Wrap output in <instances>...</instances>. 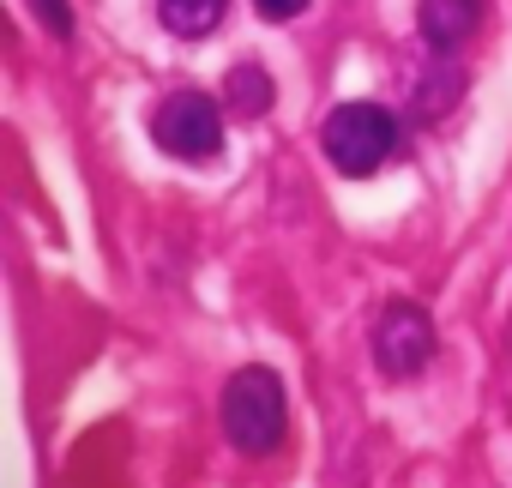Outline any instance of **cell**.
Returning a JSON list of instances; mask_svg holds the SVG:
<instances>
[{
	"label": "cell",
	"mask_w": 512,
	"mask_h": 488,
	"mask_svg": "<svg viewBox=\"0 0 512 488\" xmlns=\"http://www.w3.org/2000/svg\"><path fill=\"white\" fill-rule=\"evenodd\" d=\"M284 416H290L284 410V380L272 368L229 374V386H223V434H229L235 452H247V458L278 452L284 446Z\"/></svg>",
	"instance_id": "cell-2"
},
{
	"label": "cell",
	"mask_w": 512,
	"mask_h": 488,
	"mask_svg": "<svg viewBox=\"0 0 512 488\" xmlns=\"http://www.w3.org/2000/svg\"><path fill=\"white\" fill-rule=\"evenodd\" d=\"M482 25V0H422L416 7V31L434 55H452L464 49V37Z\"/></svg>",
	"instance_id": "cell-5"
},
{
	"label": "cell",
	"mask_w": 512,
	"mask_h": 488,
	"mask_svg": "<svg viewBox=\"0 0 512 488\" xmlns=\"http://www.w3.org/2000/svg\"><path fill=\"white\" fill-rule=\"evenodd\" d=\"M253 7H260V19H272V25H290V19L308 13V0H253Z\"/></svg>",
	"instance_id": "cell-10"
},
{
	"label": "cell",
	"mask_w": 512,
	"mask_h": 488,
	"mask_svg": "<svg viewBox=\"0 0 512 488\" xmlns=\"http://www.w3.org/2000/svg\"><path fill=\"white\" fill-rule=\"evenodd\" d=\"M506 362H512V326H506Z\"/></svg>",
	"instance_id": "cell-11"
},
{
	"label": "cell",
	"mask_w": 512,
	"mask_h": 488,
	"mask_svg": "<svg viewBox=\"0 0 512 488\" xmlns=\"http://www.w3.org/2000/svg\"><path fill=\"white\" fill-rule=\"evenodd\" d=\"M31 7H37V19L49 25V37H73V7H67V0H31Z\"/></svg>",
	"instance_id": "cell-9"
},
{
	"label": "cell",
	"mask_w": 512,
	"mask_h": 488,
	"mask_svg": "<svg viewBox=\"0 0 512 488\" xmlns=\"http://www.w3.org/2000/svg\"><path fill=\"white\" fill-rule=\"evenodd\" d=\"M151 139L175 163H211L223 151V115L205 91H169L151 115Z\"/></svg>",
	"instance_id": "cell-3"
},
{
	"label": "cell",
	"mask_w": 512,
	"mask_h": 488,
	"mask_svg": "<svg viewBox=\"0 0 512 488\" xmlns=\"http://www.w3.org/2000/svg\"><path fill=\"white\" fill-rule=\"evenodd\" d=\"M223 97H229V109H235L241 121H260V115L272 109V79H266V67H260V61H235Z\"/></svg>",
	"instance_id": "cell-8"
},
{
	"label": "cell",
	"mask_w": 512,
	"mask_h": 488,
	"mask_svg": "<svg viewBox=\"0 0 512 488\" xmlns=\"http://www.w3.org/2000/svg\"><path fill=\"white\" fill-rule=\"evenodd\" d=\"M458 97H464V67H458V61H434V67H422V79H416V97H410V103H416V115H422V121H440Z\"/></svg>",
	"instance_id": "cell-7"
},
{
	"label": "cell",
	"mask_w": 512,
	"mask_h": 488,
	"mask_svg": "<svg viewBox=\"0 0 512 488\" xmlns=\"http://www.w3.org/2000/svg\"><path fill=\"white\" fill-rule=\"evenodd\" d=\"M398 145H404L398 115L380 109V103H338V109L320 121V151H326V163H332L338 175H350V181H362V175H374L380 163H392Z\"/></svg>",
	"instance_id": "cell-1"
},
{
	"label": "cell",
	"mask_w": 512,
	"mask_h": 488,
	"mask_svg": "<svg viewBox=\"0 0 512 488\" xmlns=\"http://www.w3.org/2000/svg\"><path fill=\"white\" fill-rule=\"evenodd\" d=\"M223 13H229V0H157L163 31H169V37H181V43L211 37V31L223 25Z\"/></svg>",
	"instance_id": "cell-6"
},
{
	"label": "cell",
	"mask_w": 512,
	"mask_h": 488,
	"mask_svg": "<svg viewBox=\"0 0 512 488\" xmlns=\"http://www.w3.org/2000/svg\"><path fill=\"white\" fill-rule=\"evenodd\" d=\"M368 350H374V368H380L386 380H416V374L434 362V320H428L416 302H386V308L374 314Z\"/></svg>",
	"instance_id": "cell-4"
}]
</instances>
